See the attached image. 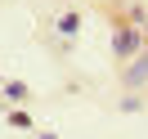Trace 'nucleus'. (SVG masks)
<instances>
[{"label":"nucleus","mask_w":148,"mask_h":139,"mask_svg":"<svg viewBox=\"0 0 148 139\" xmlns=\"http://www.w3.org/2000/svg\"><path fill=\"white\" fill-rule=\"evenodd\" d=\"M144 31H139V27H117V31H112V54H117L121 58V63H130V58H139V54H144Z\"/></svg>","instance_id":"nucleus-1"},{"label":"nucleus","mask_w":148,"mask_h":139,"mask_svg":"<svg viewBox=\"0 0 148 139\" xmlns=\"http://www.w3.org/2000/svg\"><path fill=\"white\" fill-rule=\"evenodd\" d=\"M36 139H58V135H36Z\"/></svg>","instance_id":"nucleus-6"},{"label":"nucleus","mask_w":148,"mask_h":139,"mask_svg":"<svg viewBox=\"0 0 148 139\" xmlns=\"http://www.w3.org/2000/svg\"><path fill=\"white\" fill-rule=\"evenodd\" d=\"M0 90H5V99H14V103H18V99H27V85H23V81H5Z\"/></svg>","instance_id":"nucleus-4"},{"label":"nucleus","mask_w":148,"mask_h":139,"mask_svg":"<svg viewBox=\"0 0 148 139\" xmlns=\"http://www.w3.org/2000/svg\"><path fill=\"white\" fill-rule=\"evenodd\" d=\"M144 36H148V27H144Z\"/></svg>","instance_id":"nucleus-7"},{"label":"nucleus","mask_w":148,"mask_h":139,"mask_svg":"<svg viewBox=\"0 0 148 139\" xmlns=\"http://www.w3.org/2000/svg\"><path fill=\"white\" fill-rule=\"evenodd\" d=\"M121 85H130V90H139V85H148V49L139 58H130V67L121 72Z\"/></svg>","instance_id":"nucleus-2"},{"label":"nucleus","mask_w":148,"mask_h":139,"mask_svg":"<svg viewBox=\"0 0 148 139\" xmlns=\"http://www.w3.org/2000/svg\"><path fill=\"white\" fill-rule=\"evenodd\" d=\"M76 27H81V14H72V9H67L63 18H58V31H63V36H76Z\"/></svg>","instance_id":"nucleus-3"},{"label":"nucleus","mask_w":148,"mask_h":139,"mask_svg":"<svg viewBox=\"0 0 148 139\" xmlns=\"http://www.w3.org/2000/svg\"><path fill=\"white\" fill-rule=\"evenodd\" d=\"M9 126H14V130H32V112L14 108V112H9Z\"/></svg>","instance_id":"nucleus-5"}]
</instances>
